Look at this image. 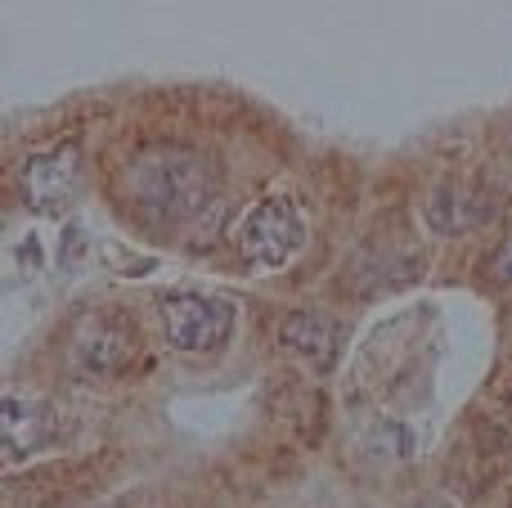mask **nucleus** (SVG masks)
Returning <instances> with one entry per match:
<instances>
[{"label": "nucleus", "mask_w": 512, "mask_h": 508, "mask_svg": "<svg viewBox=\"0 0 512 508\" xmlns=\"http://www.w3.org/2000/svg\"><path fill=\"white\" fill-rule=\"evenodd\" d=\"M427 221H432L436 230H445V234H459V230H468V225L477 221V203H468L454 185H436L432 198H427Z\"/></svg>", "instance_id": "0eeeda50"}, {"label": "nucleus", "mask_w": 512, "mask_h": 508, "mask_svg": "<svg viewBox=\"0 0 512 508\" xmlns=\"http://www.w3.org/2000/svg\"><path fill=\"white\" fill-rule=\"evenodd\" d=\"M162 338L185 356H212L234 338V302L212 293H162Z\"/></svg>", "instance_id": "f03ea898"}, {"label": "nucleus", "mask_w": 512, "mask_h": 508, "mask_svg": "<svg viewBox=\"0 0 512 508\" xmlns=\"http://www.w3.org/2000/svg\"><path fill=\"white\" fill-rule=\"evenodd\" d=\"M279 347H283V356L301 360V365L328 369L337 360L342 333H337V324L324 311H292L279 324Z\"/></svg>", "instance_id": "423d86ee"}, {"label": "nucleus", "mask_w": 512, "mask_h": 508, "mask_svg": "<svg viewBox=\"0 0 512 508\" xmlns=\"http://www.w3.org/2000/svg\"><path fill=\"white\" fill-rule=\"evenodd\" d=\"M72 360L77 369H90V374H117V369L131 360V320H108L99 324V315L81 320V329H72Z\"/></svg>", "instance_id": "39448f33"}, {"label": "nucleus", "mask_w": 512, "mask_h": 508, "mask_svg": "<svg viewBox=\"0 0 512 508\" xmlns=\"http://www.w3.org/2000/svg\"><path fill=\"white\" fill-rule=\"evenodd\" d=\"M126 194L153 221H185L212 194V167L189 144H149L122 171Z\"/></svg>", "instance_id": "f257e3e1"}, {"label": "nucleus", "mask_w": 512, "mask_h": 508, "mask_svg": "<svg viewBox=\"0 0 512 508\" xmlns=\"http://www.w3.org/2000/svg\"><path fill=\"white\" fill-rule=\"evenodd\" d=\"M306 239V221H301L292 198H261L248 216H243L234 248H239L243 266L252 270H279L292 261V252Z\"/></svg>", "instance_id": "7ed1b4c3"}, {"label": "nucleus", "mask_w": 512, "mask_h": 508, "mask_svg": "<svg viewBox=\"0 0 512 508\" xmlns=\"http://www.w3.org/2000/svg\"><path fill=\"white\" fill-rule=\"evenodd\" d=\"M495 279H499V284H512V239L495 252Z\"/></svg>", "instance_id": "1a4fd4ad"}, {"label": "nucleus", "mask_w": 512, "mask_h": 508, "mask_svg": "<svg viewBox=\"0 0 512 508\" xmlns=\"http://www.w3.org/2000/svg\"><path fill=\"white\" fill-rule=\"evenodd\" d=\"M418 508H454L450 500H427V504H418Z\"/></svg>", "instance_id": "9d476101"}, {"label": "nucleus", "mask_w": 512, "mask_h": 508, "mask_svg": "<svg viewBox=\"0 0 512 508\" xmlns=\"http://www.w3.org/2000/svg\"><path fill=\"white\" fill-rule=\"evenodd\" d=\"M32 432H45V414L36 405L18 401V396H5V446H14L9 455H23L36 441Z\"/></svg>", "instance_id": "6e6552de"}, {"label": "nucleus", "mask_w": 512, "mask_h": 508, "mask_svg": "<svg viewBox=\"0 0 512 508\" xmlns=\"http://www.w3.org/2000/svg\"><path fill=\"white\" fill-rule=\"evenodd\" d=\"M508 508H512V500H508Z\"/></svg>", "instance_id": "9b49d317"}, {"label": "nucleus", "mask_w": 512, "mask_h": 508, "mask_svg": "<svg viewBox=\"0 0 512 508\" xmlns=\"http://www.w3.org/2000/svg\"><path fill=\"white\" fill-rule=\"evenodd\" d=\"M18 189H23V203L36 216H63L72 207V198H77V149L54 144L45 153H32L23 162Z\"/></svg>", "instance_id": "20e7f679"}]
</instances>
